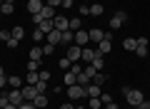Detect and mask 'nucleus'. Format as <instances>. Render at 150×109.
<instances>
[{"instance_id":"1","label":"nucleus","mask_w":150,"mask_h":109,"mask_svg":"<svg viewBox=\"0 0 150 109\" xmlns=\"http://www.w3.org/2000/svg\"><path fill=\"white\" fill-rule=\"evenodd\" d=\"M120 92L125 94V102H128L130 107H138V104H140V102L145 99V94L140 92V89H133V87H123Z\"/></svg>"},{"instance_id":"2","label":"nucleus","mask_w":150,"mask_h":109,"mask_svg":"<svg viewBox=\"0 0 150 109\" xmlns=\"http://www.w3.org/2000/svg\"><path fill=\"white\" fill-rule=\"evenodd\" d=\"M110 50H112V35H110V32H105V37H103V40L98 42V50H95V52L103 57V55H108Z\"/></svg>"},{"instance_id":"3","label":"nucleus","mask_w":150,"mask_h":109,"mask_svg":"<svg viewBox=\"0 0 150 109\" xmlns=\"http://www.w3.org/2000/svg\"><path fill=\"white\" fill-rule=\"evenodd\" d=\"M68 97H70V102H78V99L88 97L85 87H80V84H70V87H68Z\"/></svg>"},{"instance_id":"4","label":"nucleus","mask_w":150,"mask_h":109,"mask_svg":"<svg viewBox=\"0 0 150 109\" xmlns=\"http://www.w3.org/2000/svg\"><path fill=\"white\" fill-rule=\"evenodd\" d=\"M125 22H128V12H123V10H120V12H115V15L110 17V27H112V30H120V27H123Z\"/></svg>"},{"instance_id":"5","label":"nucleus","mask_w":150,"mask_h":109,"mask_svg":"<svg viewBox=\"0 0 150 109\" xmlns=\"http://www.w3.org/2000/svg\"><path fill=\"white\" fill-rule=\"evenodd\" d=\"M148 45H150L148 37H138V45H135V55H138V57H148Z\"/></svg>"},{"instance_id":"6","label":"nucleus","mask_w":150,"mask_h":109,"mask_svg":"<svg viewBox=\"0 0 150 109\" xmlns=\"http://www.w3.org/2000/svg\"><path fill=\"white\" fill-rule=\"evenodd\" d=\"M65 57H68L70 62H78V60L83 57V47H78V45H70V47H68V52H65Z\"/></svg>"},{"instance_id":"7","label":"nucleus","mask_w":150,"mask_h":109,"mask_svg":"<svg viewBox=\"0 0 150 109\" xmlns=\"http://www.w3.org/2000/svg\"><path fill=\"white\" fill-rule=\"evenodd\" d=\"M75 45H78V47H88V45H90V35H88L83 27L75 32Z\"/></svg>"},{"instance_id":"8","label":"nucleus","mask_w":150,"mask_h":109,"mask_svg":"<svg viewBox=\"0 0 150 109\" xmlns=\"http://www.w3.org/2000/svg\"><path fill=\"white\" fill-rule=\"evenodd\" d=\"M20 92H23V99H25V102H33V99L38 97V89L33 87V84H23Z\"/></svg>"},{"instance_id":"9","label":"nucleus","mask_w":150,"mask_h":109,"mask_svg":"<svg viewBox=\"0 0 150 109\" xmlns=\"http://www.w3.org/2000/svg\"><path fill=\"white\" fill-rule=\"evenodd\" d=\"M8 102L15 104V107H20V104L25 102V99H23V92L20 89H10V92H8Z\"/></svg>"},{"instance_id":"10","label":"nucleus","mask_w":150,"mask_h":109,"mask_svg":"<svg viewBox=\"0 0 150 109\" xmlns=\"http://www.w3.org/2000/svg\"><path fill=\"white\" fill-rule=\"evenodd\" d=\"M43 8H45V0H28V12L30 15H38Z\"/></svg>"},{"instance_id":"11","label":"nucleus","mask_w":150,"mask_h":109,"mask_svg":"<svg viewBox=\"0 0 150 109\" xmlns=\"http://www.w3.org/2000/svg\"><path fill=\"white\" fill-rule=\"evenodd\" d=\"M53 22H55V30H60V32H65V30H70V20H68V17H63V15H55L53 17Z\"/></svg>"},{"instance_id":"12","label":"nucleus","mask_w":150,"mask_h":109,"mask_svg":"<svg viewBox=\"0 0 150 109\" xmlns=\"http://www.w3.org/2000/svg\"><path fill=\"white\" fill-rule=\"evenodd\" d=\"M60 45H65V47L75 45V32H73V30H65L63 35H60Z\"/></svg>"},{"instance_id":"13","label":"nucleus","mask_w":150,"mask_h":109,"mask_svg":"<svg viewBox=\"0 0 150 109\" xmlns=\"http://www.w3.org/2000/svg\"><path fill=\"white\" fill-rule=\"evenodd\" d=\"M88 35H90V45H98V42L105 37V32L98 30V27H93V30H88Z\"/></svg>"},{"instance_id":"14","label":"nucleus","mask_w":150,"mask_h":109,"mask_svg":"<svg viewBox=\"0 0 150 109\" xmlns=\"http://www.w3.org/2000/svg\"><path fill=\"white\" fill-rule=\"evenodd\" d=\"M60 35H63V32H60V30H55V27H53V30H50L48 35H45L48 45H60Z\"/></svg>"},{"instance_id":"15","label":"nucleus","mask_w":150,"mask_h":109,"mask_svg":"<svg viewBox=\"0 0 150 109\" xmlns=\"http://www.w3.org/2000/svg\"><path fill=\"white\" fill-rule=\"evenodd\" d=\"M95 57H98V52L93 50L90 45H88V47H83V57H80V60H85V62L90 65V62H93V60H95Z\"/></svg>"},{"instance_id":"16","label":"nucleus","mask_w":150,"mask_h":109,"mask_svg":"<svg viewBox=\"0 0 150 109\" xmlns=\"http://www.w3.org/2000/svg\"><path fill=\"white\" fill-rule=\"evenodd\" d=\"M8 84H10L13 89H20L23 84H25V79H23V77H18V74H10V77H8Z\"/></svg>"},{"instance_id":"17","label":"nucleus","mask_w":150,"mask_h":109,"mask_svg":"<svg viewBox=\"0 0 150 109\" xmlns=\"http://www.w3.org/2000/svg\"><path fill=\"white\" fill-rule=\"evenodd\" d=\"M33 104H35L38 109H45L48 107V94H38V97L33 99Z\"/></svg>"},{"instance_id":"18","label":"nucleus","mask_w":150,"mask_h":109,"mask_svg":"<svg viewBox=\"0 0 150 109\" xmlns=\"http://www.w3.org/2000/svg\"><path fill=\"white\" fill-rule=\"evenodd\" d=\"M85 94H88V97H100L103 92H100V87H98V84H93V82H90V84L85 87Z\"/></svg>"},{"instance_id":"19","label":"nucleus","mask_w":150,"mask_h":109,"mask_svg":"<svg viewBox=\"0 0 150 109\" xmlns=\"http://www.w3.org/2000/svg\"><path fill=\"white\" fill-rule=\"evenodd\" d=\"M30 60H35V62H40V60H43V47L33 45V50H30Z\"/></svg>"},{"instance_id":"20","label":"nucleus","mask_w":150,"mask_h":109,"mask_svg":"<svg viewBox=\"0 0 150 109\" xmlns=\"http://www.w3.org/2000/svg\"><path fill=\"white\" fill-rule=\"evenodd\" d=\"M38 15L43 17V20H53V17H55V10H53V8H48V5H45V8H43V10L38 12Z\"/></svg>"},{"instance_id":"21","label":"nucleus","mask_w":150,"mask_h":109,"mask_svg":"<svg viewBox=\"0 0 150 109\" xmlns=\"http://www.w3.org/2000/svg\"><path fill=\"white\" fill-rule=\"evenodd\" d=\"M135 45H138V37H125V40H123V47H125L128 52H133Z\"/></svg>"},{"instance_id":"22","label":"nucleus","mask_w":150,"mask_h":109,"mask_svg":"<svg viewBox=\"0 0 150 109\" xmlns=\"http://www.w3.org/2000/svg\"><path fill=\"white\" fill-rule=\"evenodd\" d=\"M38 79H40V72H28L25 74V84H33V87H35Z\"/></svg>"},{"instance_id":"23","label":"nucleus","mask_w":150,"mask_h":109,"mask_svg":"<svg viewBox=\"0 0 150 109\" xmlns=\"http://www.w3.org/2000/svg\"><path fill=\"white\" fill-rule=\"evenodd\" d=\"M90 82H93V79H90V74H85V69H83V72L78 74V84H80V87H88Z\"/></svg>"},{"instance_id":"24","label":"nucleus","mask_w":150,"mask_h":109,"mask_svg":"<svg viewBox=\"0 0 150 109\" xmlns=\"http://www.w3.org/2000/svg\"><path fill=\"white\" fill-rule=\"evenodd\" d=\"M103 10H105V8H103L100 3H90V15H93V17H98V15H103Z\"/></svg>"},{"instance_id":"25","label":"nucleus","mask_w":150,"mask_h":109,"mask_svg":"<svg viewBox=\"0 0 150 109\" xmlns=\"http://www.w3.org/2000/svg\"><path fill=\"white\" fill-rule=\"evenodd\" d=\"M10 35H13V37H15V40H18V42H20V40H23V37H25V30H23V27H20V25H15V27H13V30H10Z\"/></svg>"},{"instance_id":"26","label":"nucleus","mask_w":150,"mask_h":109,"mask_svg":"<svg viewBox=\"0 0 150 109\" xmlns=\"http://www.w3.org/2000/svg\"><path fill=\"white\" fill-rule=\"evenodd\" d=\"M38 27H40V30H43L45 35H48V32H50V30H53V27H55V22H53V20H43V22H40V25H38Z\"/></svg>"},{"instance_id":"27","label":"nucleus","mask_w":150,"mask_h":109,"mask_svg":"<svg viewBox=\"0 0 150 109\" xmlns=\"http://www.w3.org/2000/svg\"><path fill=\"white\" fill-rule=\"evenodd\" d=\"M35 89H38V94H45V92H48V82H45V79H38V84H35Z\"/></svg>"},{"instance_id":"28","label":"nucleus","mask_w":150,"mask_h":109,"mask_svg":"<svg viewBox=\"0 0 150 109\" xmlns=\"http://www.w3.org/2000/svg\"><path fill=\"white\" fill-rule=\"evenodd\" d=\"M90 65H93V67H95V69H98V72H103V67H105V60H103V57H100V55H98V57H95V60H93V62H90Z\"/></svg>"},{"instance_id":"29","label":"nucleus","mask_w":150,"mask_h":109,"mask_svg":"<svg viewBox=\"0 0 150 109\" xmlns=\"http://www.w3.org/2000/svg\"><path fill=\"white\" fill-rule=\"evenodd\" d=\"M93 84L103 87V84H105V74H103V72H95V74H93Z\"/></svg>"},{"instance_id":"30","label":"nucleus","mask_w":150,"mask_h":109,"mask_svg":"<svg viewBox=\"0 0 150 109\" xmlns=\"http://www.w3.org/2000/svg\"><path fill=\"white\" fill-rule=\"evenodd\" d=\"M33 40H35V45H38V42H43V40H45V32L40 30V27H35V32H33Z\"/></svg>"},{"instance_id":"31","label":"nucleus","mask_w":150,"mask_h":109,"mask_svg":"<svg viewBox=\"0 0 150 109\" xmlns=\"http://www.w3.org/2000/svg\"><path fill=\"white\" fill-rule=\"evenodd\" d=\"M58 65H60V69H65V72H68V69L73 67V62H70L68 57H60V62H58Z\"/></svg>"},{"instance_id":"32","label":"nucleus","mask_w":150,"mask_h":109,"mask_svg":"<svg viewBox=\"0 0 150 109\" xmlns=\"http://www.w3.org/2000/svg\"><path fill=\"white\" fill-rule=\"evenodd\" d=\"M68 27H70V30H73V32H78V30H80V17H73Z\"/></svg>"},{"instance_id":"33","label":"nucleus","mask_w":150,"mask_h":109,"mask_svg":"<svg viewBox=\"0 0 150 109\" xmlns=\"http://www.w3.org/2000/svg\"><path fill=\"white\" fill-rule=\"evenodd\" d=\"M13 10H15L13 3H3V15H13Z\"/></svg>"},{"instance_id":"34","label":"nucleus","mask_w":150,"mask_h":109,"mask_svg":"<svg viewBox=\"0 0 150 109\" xmlns=\"http://www.w3.org/2000/svg\"><path fill=\"white\" fill-rule=\"evenodd\" d=\"M28 72H40V62L30 60V62H28Z\"/></svg>"},{"instance_id":"35","label":"nucleus","mask_w":150,"mask_h":109,"mask_svg":"<svg viewBox=\"0 0 150 109\" xmlns=\"http://www.w3.org/2000/svg\"><path fill=\"white\" fill-rule=\"evenodd\" d=\"M8 84V74H5V69H3V65H0V89Z\"/></svg>"},{"instance_id":"36","label":"nucleus","mask_w":150,"mask_h":109,"mask_svg":"<svg viewBox=\"0 0 150 109\" xmlns=\"http://www.w3.org/2000/svg\"><path fill=\"white\" fill-rule=\"evenodd\" d=\"M100 107H103L100 97H90V109H100Z\"/></svg>"},{"instance_id":"37","label":"nucleus","mask_w":150,"mask_h":109,"mask_svg":"<svg viewBox=\"0 0 150 109\" xmlns=\"http://www.w3.org/2000/svg\"><path fill=\"white\" fill-rule=\"evenodd\" d=\"M78 12H80V15H90V5H88V3H83V5L78 8Z\"/></svg>"},{"instance_id":"38","label":"nucleus","mask_w":150,"mask_h":109,"mask_svg":"<svg viewBox=\"0 0 150 109\" xmlns=\"http://www.w3.org/2000/svg\"><path fill=\"white\" fill-rule=\"evenodd\" d=\"M60 3H63V0H45V5L53 8V10H55V8H60Z\"/></svg>"},{"instance_id":"39","label":"nucleus","mask_w":150,"mask_h":109,"mask_svg":"<svg viewBox=\"0 0 150 109\" xmlns=\"http://www.w3.org/2000/svg\"><path fill=\"white\" fill-rule=\"evenodd\" d=\"M55 52V45H48V42H45V47H43V55H53Z\"/></svg>"},{"instance_id":"40","label":"nucleus","mask_w":150,"mask_h":109,"mask_svg":"<svg viewBox=\"0 0 150 109\" xmlns=\"http://www.w3.org/2000/svg\"><path fill=\"white\" fill-rule=\"evenodd\" d=\"M10 32H8V30H0V40H3V42H8V40H10Z\"/></svg>"},{"instance_id":"41","label":"nucleus","mask_w":150,"mask_h":109,"mask_svg":"<svg viewBox=\"0 0 150 109\" xmlns=\"http://www.w3.org/2000/svg\"><path fill=\"white\" fill-rule=\"evenodd\" d=\"M100 102H103V107H105V104L112 102V97H110V94H100Z\"/></svg>"},{"instance_id":"42","label":"nucleus","mask_w":150,"mask_h":109,"mask_svg":"<svg viewBox=\"0 0 150 109\" xmlns=\"http://www.w3.org/2000/svg\"><path fill=\"white\" fill-rule=\"evenodd\" d=\"M135 109H150V99H143V102H140Z\"/></svg>"},{"instance_id":"43","label":"nucleus","mask_w":150,"mask_h":109,"mask_svg":"<svg viewBox=\"0 0 150 109\" xmlns=\"http://www.w3.org/2000/svg\"><path fill=\"white\" fill-rule=\"evenodd\" d=\"M18 109H38V107H35V104H33V102H23V104H20V107H18Z\"/></svg>"},{"instance_id":"44","label":"nucleus","mask_w":150,"mask_h":109,"mask_svg":"<svg viewBox=\"0 0 150 109\" xmlns=\"http://www.w3.org/2000/svg\"><path fill=\"white\" fill-rule=\"evenodd\" d=\"M8 104H10V102H8V94H3V97H0V109H5Z\"/></svg>"},{"instance_id":"45","label":"nucleus","mask_w":150,"mask_h":109,"mask_svg":"<svg viewBox=\"0 0 150 109\" xmlns=\"http://www.w3.org/2000/svg\"><path fill=\"white\" fill-rule=\"evenodd\" d=\"M40 79H45V82L50 79V72H48V69H40Z\"/></svg>"},{"instance_id":"46","label":"nucleus","mask_w":150,"mask_h":109,"mask_svg":"<svg viewBox=\"0 0 150 109\" xmlns=\"http://www.w3.org/2000/svg\"><path fill=\"white\" fill-rule=\"evenodd\" d=\"M5 45H8V47H18V40H15V37H10V40H8Z\"/></svg>"},{"instance_id":"47","label":"nucleus","mask_w":150,"mask_h":109,"mask_svg":"<svg viewBox=\"0 0 150 109\" xmlns=\"http://www.w3.org/2000/svg\"><path fill=\"white\" fill-rule=\"evenodd\" d=\"M60 109H75V104H73V102H65V104H63Z\"/></svg>"},{"instance_id":"48","label":"nucleus","mask_w":150,"mask_h":109,"mask_svg":"<svg viewBox=\"0 0 150 109\" xmlns=\"http://www.w3.org/2000/svg\"><path fill=\"white\" fill-rule=\"evenodd\" d=\"M105 109H120V107H118L115 102H110V104H105Z\"/></svg>"},{"instance_id":"49","label":"nucleus","mask_w":150,"mask_h":109,"mask_svg":"<svg viewBox=\"0 0 150 109\" xmlns=\"http://www.w3.org/2000/svg\"><path fill=\"white\" fill-rule=\"evenodd\" d=\"M5 109H18V107H15V104H8V107H5Z\"/></svg>"},{"instance_id":"50","label":"nucleus","mask_w":150,"mask_h":109,"mask_svg":"<svg viewBox=\"0 0 150 109\" xmlns=\"http://www.w3.org/2000/svg\"><path fill=\"white\" fill-rule=\"evenodd\" d=\"M3 3H15V0H3Z\"/></svg>"},{"instance_id":"51","label":"nucleus","mask_w":150,"mask_h":109,"mask_svg":"<svg viewBox=\"0 0 150 109\" xmlns=\"http://www.w3.org/2000/svg\"><path fill=\"white\" fill-rule=\"evenodd\" d=\"M83 3H88V5H90V3H93V0H83Z\"/></svg>"},{"instance_id":"52","label":"nucleus","mask_w":150,"mask_h":109,"mask_svg":"<svg viewBox=\"0 0 150 109\" xmlns=\"http://www.w3.org/2000/svg\"><path fill=\"white\" fill-rule=\"evenodd\" d=\"M0 12H3V0H0Z\"/></svg>"},{"instance_id":"53","label":"nucleus","mask_w":150,"mask_h":109,"mask_svg":"<svg viewBox=\"0 0 150 109\" xmlns=\"http://www.w3.org/2000/svg\"><path fill=\"white\" fill-rule=\"evenodd\" d=\"M75 109H85V107H75Z\"/></svg>"},{"instance_id":"54","label":"nucleus","mask_w":150,"mask_h":109,"mask_svg":"<svg viewBox=\"0 0 150 109\" xmlns=\"http://www.w3.org/2000/svg\"><path fill=\"white\" fill-rule=\"evenodd\" d=\"M0 30H3V27H0Z\"/></svg>"},{"instance_id":"55","label":"nucleus","mask_w":150,"mask_h":109,"mask_svg":"<svg viewBox=\"0 0 150 109\" xmlns=\"http://www.w3.org/2000/svg\"><path fill=\"white\" fill-rule=\"evenodd\" d=\"M88 109H90V107H88Z\"/></svg>"},{"instance_id":"56","label":"nucleus","mask_w":150,"mask_h":109,"mask_svg":"<svg viewBox=\"0 0 150 109\" xmlns=\"http://www.w3.org/2000/svg\"><path fill=\"white\" fill-rule=\"evenodd\" d=\"M45 109H48V107H45Z\"/></svg>"}]
</instances>
